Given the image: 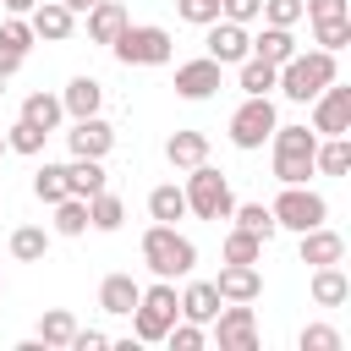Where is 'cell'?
Masks as SVG:
<instances>
[{"mask_svg": "<svg viewBox=\"0 0 351 351\" xmlns=\"http://www.w3.org/2000/svg\"><path fill=\"white\" fill-rule=\"evenodd\" d=\"M340 71H335V55L329 49H296L285 66H280V93L291 99V104H307V99H318L329 82H335Z\"/></svg>", "mask_w": 351, "mask_h": 351, "instance_id": "1", "label": "cell"}, {"mask_svg": "<svg viewBox=\"0 0 351 351\" xmlns=\"http://www.w3.org/2000/svg\"><path fill=\"white\" fill-rule=\"evenodd\" d=\"M143 263L154 269V280H176V274H192L197 269V247L176 230V225H148L143 230Z\"/></svg>", "mask_w": 351, "mask_h": 351, "instance_id": "2", "label": "cell"}, {"mask_svg": "<svg viewBox=\"0 0 351 351\" xmlns=\"http://www.w3.org/2000/svg\"><path fill=\"white\" fill-rule=\"evenodd\" d=\"M269 143H274V181H280V186H302L307 176H318V170H313L318 132H307V126H274Z\"/></svg>", "mask_w": 351, "mask_h": 351, "instance_id": "3", "label": "cell"}, {"mask_svg": "<svg viewBox=\"0 0 351 351\" xmlns=\"http://www.w3.org/2000/svg\"><path fill=\"white\" fill-rule=\"evenodd\" d=\"M132 318V340H165V329L181 318V296H176V280H154L137 307L126 313Z\"/></svg>", "mask_w": 351, "mask_h": 351, "instance_id": "4", "label": "cell"}, {"mask_svg": "<svg viewBox=\"0 0 351 351\" xmlns=\"http://www.w3.org/2000/svg\"><path fill=\"white\" fill-rule=\"evenodd\" d=\"M186 214H197V219H230V208H236V192H230V181L203 159V165H192L186 170Z\"/></svg>", "mask_w": 351, "mask_h": 351, "instance_id": "5", "label": "cell"}, {"mask_svg": "<svg viewBox=\"0 0 351 351\" xmlns=\"http://www.w3.org/2000/svg\"><path fill=\"white\" fill-rule=\"evenodd\" d=\"M110 49H115V60H121V66H165V60L176 55V38H170L165 27H154V22H143V27H132V22H126V27L115 33V44H110Z\"/></svg>", "mask_w": 351, "mask_h": 351, "instance_id": "6", "label": "cell"}, {"mask_svg": "<svg viewBox=\"0 0 351 351\" xmlns=\"http://www.w3.org/2000/svg\"><path fill=\"white\" fill-rule=\"evenodd\" d=\"M280 126V110H274V99L269 93H247L241 99V110L230 115V143L241 148V154H252V148H263L269 143V132Z\"/></svg>", "mask_w": 351, "mask_h": 351, "instance_id": "7", "label": "cell"}, {"mask_svg": "<svg viewBox=\"0 0 351 351\" xmlns=\"http://www.w3.org/2000/svg\"><path fill=\"white\" fill-rule=\"evenodd\" d=\"M269 214H274L280 230H296V236H302V230H313V225L329 219V203H324V192H313V186L302 181V186H285V192L269 203Z\"/></svg>", "mask_w": 351, "mask_h": 351, "instance_id": "8", "label": "cell"}, {"mask_svg": "<svg viewBox=\"0 0 351 351\" xmlns=\"http://www.w3.org/2000/svg\"><path fill=\"white\" fill-rule=\"evenodd\" d=\"M307 104H313V132H318V137H346V132H351V88H346L340 77H335L318 99H307Z\"/></svg>", "mask_w": 351, "mask_h": 351, "instance_id": "9", "label": "cell"}, {"mask_svg": "<svg viewBox=\"0 0 351 351\" xmlns=\"http://www.w3.org/2000/svg\"><path fill=\"white\" fill-rule=\"evenodd\" d=\"M214 340H219V351H258L252 307H247V302H219V313H214Z\"/></svg>", "mask_w": 351, "mask_h": 351, "instance_id": "10", "label": "cell"}, {"mask_svg": "<svg viewBox=\"0 0 351 351\" xmlns=\"http://www.w3.org/2000/svg\"><path fill=\"white\" fill-rule=\"evenodd\" d=\"M203 44H208V60H219V66H241L252 55V33L241 22H225V16L208 22V38Z\"/></svg>", "mask_w": 351, "mask_h": 351, "instance_id": "11", "label": "cell"}, {"mask_svg": "<svg viewBox=\"0 0 351 351\" xmlns=\"http://www.w3.org/2000/svg\"><path fill=\"white\" fill-rule=\"evenodd\" d=\"M66 148H71V159H104L115 148V132H110L104 115H77L71 132H66Z\"/></svg>", "mask_w": 351, "mask_h": 351, "instance_id": "12", "label": "cell"}, {"mask_svg": "<svg viewBox=\"0 0 351 351\" xmlns=\"http://www.w3.org/2000/svg\"><path fill=\"white\" fill-rule=\"evenodd\" d=\"M219 82H225V66H219V60H208V55H197V60H181V66H176V93H181V99H214V93H219Z\"/></svg>", "mask_w": 351, "mask_h": 351, "instance_id": "13", "label": "cell"}, {"mask_svg": "<svg viewBox=\"0 0 351 351\" xmlns=\"http://www.w3.org/2000/svg\"><path fill=\"white\" fill-rule=\"evenodd\" d=\"M27 27H33V38L66 44V38H71V27H77V11H66L60 0H38V5L27 11Z\"/></svg>", "mask_w": 351, "mask_h": 351, "instance_id": "14", "label": "cell"}, {"mask_svg": "<svg viewBox=\"0 0 351 351\" xmlns=\"http://www.w3.org/2000/svg\"><path fill=\"white\" fill-rule=\"evenodd\" d=\"M214 291H219V302H258L263 296V274H258V263H225Z\"/></svg>", "mask_w": 351, "mask_h": 351, "instance_id": "15", "label": "cell"}, {"mask_svg": "<svg viewBox=\"0 0 351 351\" xmlns=\"http://www.w3.org/2000/svg\"><path fill=\"white\" fill-rule=\"evenodd\" d=\"M346 258V236L340 230H329V225H313V230H302V263H340Z\"/></svg>", "mask_w": 351, "mask_h": 351, "instance_id": "16", "label": "cell"}, {"mask_svg": "<svg viewBox=\"0 0 351 351\" xmlns=\"http://www.w3.org/2000/svg\"><path fill=\"white\" fill-rule=\"evenodd\" d=\"M82 16H88V38H93V44H115V33L132 22L126 5H115V0H93Z\"/></svg>", "mask_w": 351, "mask_h": 351, "instance_id": "17", "label": "cell"}, {"mask_svg": "<svg viewBox=\"0 0 351 351\" xmlns=\"http://www.w3.org/2000/svg\"><path fill=\"white\" fill-rule=\"evenodd\" d=\"M99 104H104V82L99 77H71L66 82V93H60V110L77 121V115H99Z\"/></svg>", "mask_w": 351, "mask_h": 351, "instance_id": "18", "label": "cell"}, {"mask_svg": "<svg viewBox=\"0 0 351 351\" xmlns=\"http://www.w3.org/2000/svg\"><path fill=\"white\" fill-rule=\"evenodd\" d=\"M137 296H143V285H137L132 274H104V285H99V307L115 313V318H126V313L137 307Z\"/></svg>", "mask_w": 351, "mask_h": 351, "instance_id": "19", "label": "cell"}, {"mask_svg": "<svg viewBox=\"0 0 351 351\" xmlns=\"http://www.w3.org/2000/svg\"><path fill=\"white\" fill-rule=\"evenodd\" d=\"M104 186H110L104 159H71V165H66V192H71V197H93V192H104Z\"/></svg>", "mask_w": 351, "mask_h": 351, "instance_id": "20", "label": "cell"}, {"mask_svg": "<svg viewBox=\"0 0 351 351\" xmlns=\"http://www.w3.org/2000/svg\"><path fill=\"white\" fill-rule=\"evenodd\" d=\"M346 296H351L346 269H340V263H318V269H313V302H318V307H340Z\"/></svg>", "mask_w": 351, "mask_h": 351, "instance_id": "21", "label": "cell"}, {"mask_svg": "<svg viewBox=\"0 0 351 351\" xmlns=\"http://www.w3.org/2000/svg\"><path fill=\"white\" fill-rule=\"evenodd\" d=\"M214 313H219V291H214V280H192V285L181 291V318H192V324H214Z\"/></svg>", "mask_w": 351, "mask_h": 351, "instance_id": "22", "label": "cell"}, {"mask_svg": "<svg viewBox=\"0 0 351 351\" xmlns=\"http://www.w3.org/2000/svg\"><path fill=\"white\" fill-rule=\"evenodd\" d=\"M252 55H258V60H269V66H285V60L296 55V38H291V27H274V22H263V33L252 38Z\"/></svg>", "mask_w": 351, "mask_h": 351, "instance_id": "23", "label": "cell"}, {"mask_svg": "<svg viewBox=\"0 0 351 351\" xmlns=\"http://www.w3.org/2000/svg\"><path fill=\"white\" fill-rule=\"evenodd\" d=\"M165 159H170L176 170H192V165H203V159H208V137H203V132H170Z\"/></svg>", "mask_w": 351, "mask_h": 351, "instance_id": "24", "label": "cell"}, {"mask_svg": "<svg viewBox=\"0 0 351 351\" xmlns=\"http://www.w3.org/2000/svg\"><path fill=\"white\" fill-rule=\"evenodd\" d=\"M313 170H318V176H346V170H351V143H346V137H318Z\"/></svg>", "mask_w": 351, "mask_h": 351, "instance_id": "25", "label": "cell"}, {"mask_svg": "<svg viewBox=\"0 0 351 351\" xmlns=\"http://www.w3.org/2000/svg\"><path fill=\"white\" fill-rule=\"evenodd\" d=\"M88 225H93V230H121V225H126V203H121L110 186L93 192V197H88Z\"/></svg>", "mask_w": 351, "mask_h": 351, "instance_id": "26", "label": "cell"}, {"mask_svg": "<svg viewBox=\"0 0 351 351\" xmlns=\"http://www.w3.org/2000/svg\"><path fill=\"white\" fill-rule=\"evenodd\" d=\"M44 252H49V230L44 225H16L11 230V258L16 263H44Z\"/></svg>", "mask_w": 351, "mask_h": 351, "instance_id": "27", "label": "cell"}, {"mask_svg": "<svg viewBox=\"0 0 351 351\" xmlns=\"http://www.w3.org/2000/svg\"><path fill=\"white\" fill-rule=\"evenodd\" d=\"M60 115H66V110H60V99H55V93H27V99H22V121H27V126H38V132H55V126H60Z\"/></svg>", "mask_w": 351, "mask_h": 351, "instance_id": "28", "label": "cell"}, {"mask_svg": "<svg viewBox=\"0 0 351 351\" xmlns=\"http://www.w3.org/2000/svg\"><path fill=\"white\" fill-rule=\"evenodd\" d=\"M148 214H154L159 225H176V219L186 214V192H181L176 181H165V186H154V192H148Z\"/></svg>", "mask_w": 351, "mask_h": 351, "instance_id": "29", "label": "cell"}, {"mask_svg": "<svg viewBox=\"0 0 351 351\" xmlns=\"http://www.w3.org/2000/svg\"><path fill=\"white\" fill-rule=\"evenodd\" d=\"M71 335H77V318H71L66 307H49V313L38 318V340H44L49 351H66V346H71Z\"/></svg>", "mask_w": 351, "mask_h": 351, "instance_id": "30", "label": "cell"}, {"mask_svg": "<svg viewBox=\"0 0 351 351\" xmlns=\"http://www.w3.org/2000/svg\"><path fill=\"white\" fill-rule=\"evenodd\" d=\"M55 208V236H82L88 230V197H60V203H49Z\"/></svg>", "mask_w": 351, "mask_h": 351, "instance_id": "31", "label": "cell"}, {"mask_svg": "<svg viewBox=\"0 0 351 351\" xmlns=\"http://www.w3.org/2000/svg\"><path fill=\"white\" fill-rule=\"evenodd\" d=\"M230 219H236L241 230H252L258 241H269V236L280 230V225H274V214H269V203H236V208H230Z\"/></svg>", "mask_w": 351, "mask_h": 351, "instance_id": "32", "label": "cell"}, {"mask_svg": "<svg viewBox=\"0 0 351 351\" xmlns=\"http://www.w3.org/2000/svg\"><path fill=\"white\" fill-rule=\"evenodd\" d=\"M274 82H280V66H269L258 55L241 60V93H274Z\"/></svg>", "mask_w": 351, "mask_h": 351, "instance_id": "33", "label": "cell"}, {"mask_svg": "<svg viewBox=\"0 0 351 351\" xmlns=\"http://www.w3.org/2000/svg\"><path fill=\"white\" fill-rule=\"evenodd\" d=\"M313 38H318V49L340 55V49L351 44V16H324V22H313Z\"/></svg>", "mask_w": 351, "mask_h": 351, "instance_id": "34", "label": "cell"}, {"mask_svg": "<svg viewBox=\"0 0 351 351\" xmlns=\"http://www.w3.org/2000/svg\"><path fill=\"white\" fill-rule=\"evenodd\" d=\"M33 197L38 203H60L66 197V165H38L33 170Z\"/></svg>", "mask_w": 351, "mask_h": 351, "instance_id": "35", "label": "cell"}, {"mask_svg": "<svg viewBox=\"0 0 351 351\" xmlns=\"http://www.w3.org/2000/svg\"><path fill=\"white\" fill-rule=\"evenodd\" d=\"M258 258H263V241H258L252 230L236 225V230L225 236V263H258Z\"/></svg>", "mask_w": 351, "mask_h": 351, "instance_id": "36", "label": "cell"}, {"mask_svg": "<svg viewBox=\"0 0 351 351\" xmlns=\"http://www.w3.org/2000/svg\"><path fill=\"white\" fill-rule=\"evenodd\" d=\"M44 137H49V132H38V126L16 121V126L5 132V148H11V154H27V159H33V154H44Z\"/></svg>", "mask_w": 351, "mask_h": 351, "instance_id": "37", "label": "cell"}, {"mask_svg": "<svg viewBox=\"0 0 351 351\" xmlns=\"http://www.w3.org/2000/svg\"><path fill=\"white\" fill-rule=\"evenodd\" d=\"M296 346H302V351H340L346 340H340V329H329V324H307V329L296 335Z\"/></svg>", "mask_w": 351, "mask_h": 351, "instance_id": "38", "label": "cell"}, {"mask_svg": "<svg viewBox=\"0 0 351 351\" xmlns=\"http://www.w3.org/2000/svg\"><path fill=\"white\" fill-rule=\"evenodd\" d=\"M0 49H16V55L33 49V27H27V16H5V22H0Z\"/></svg>", "mask_w": 351, "mask_h": 351, "instance_id": "39", "label": "cell"}, {"mask_svg": "<svg viewBox=\"0 0 351 351\" xmlns=\"http://www.w3.org/2000/svg\"><path fill=\"white\" fill-rule=\"evenodd\" d=\"M165 340H170L176 351H203V340H208V335H203V324L181 318V324H170V329H165Z\"/></svg>", "mask_w": 351, "mask_h": 351, "instance_id": "40", "label": "cell"}, {"mask_svg": "<svg viewBox=\"0 0 351 351\" xmlns=\"http://www.w3.org/2000/svg\"><path fill=\"white\" fill-rule=\"evenodd\" d=\"M258 16L274 22V27H296V22H302V0H263Z\"/></svg>", "mask_w": 351, "mask_h": 351, "instance_id": "41", "label": "cell"}, {"mask_svg": "<svg viewBox=\"0 0 351 351\" xmlns=\"http://www.w3.org/2000/svg\"><path fill=\"white\" fill-rule=\"evenodd\" d=\"M176 16L192 22V27H208L219 16V0H176Z\"/></svg>", "mask_w": 351, "mask_h": 351, "instance_id": "42", "label": "cell"}, {"mask_svg": "<svg viewBox=\"0 0 351 351\" xmlns=\"http://www.w3.org/2000/svg\"><path fill=\"white\" fill-rule=\"evenodd\" d=\"M258 11H263V0H219V16L225 22H241V27L258 22Z\"/></svg>", "mask_w": 351, "mask_h": 351, "instance_id": "43", "label": "cell"}, {"mask_svg": "<svg viewBox=\"0 0 351 351\" xmlns=\"http://www.w3.org/2000/svg\"><path fill=\"white\" fill-rule=\"evenodd\" d=\"M104 346H110V335H104V329H82V324H77V335H71V346H66V351H104Z\"/></svg>", "mask_w": 351, "mask_h": 351, "instance_id": "44", "label": "cell"}, {"mask_svg": "<svg viewBox=\"0 0 351 351\" xmlns=\"http://www.w3.org/2000/svg\"><path fill=\"white\" fill-rule=\"evenodd\" d=\"M302 16L324 22V16H351V11H346V0H302Z\"/></svg>", "mask_w": 351, "mask_h": 351, "instance_id": "45", "label": "cell"}, {"mask_svg": "<svg viewBox=\"0 0 351 351\" xmlns=\"http://www.w3.org/2000/svg\"><path fill=\"white\" fill-rule=\"evenodd\" d=\"M22 60H27V55H16V49H0V71H5V77H16V71H22Z\"/></svg>", "mask_w": 351, "mask_h": 351, "instance_id": "46", "label": "cell"}, {"mask_svg": "<svg viewBox=\"0 0 351 351\" xmlns=\"http://www.w3.org/2000/svg\"><path fill=\"white\" fill-rule=\"evenodd\" d=\"M0 5H5V16H27L38 0H0Z\"/></svg>", "mask_w": 351, "mask_h": 351, "instance_id": "47", "label": "cell"}, {"mask_svg": "<svg viewBox=\"0 0 351 351\" xmlns=\"http://www.w3.org/2000/svg\"><path fill=\"white\" fill-rule=\"evenodd\" d=\"M60 5H66V11H77V16H82V11H88V5H93V0H60Z\"/></svg>", "mask_w": 351, "mask_h": 351, "instance_id": "48", "label": "cell"}, {"mask_svg": "<svg viewBox=\"0 0 351 351\" xmlns=\"http://www.w3.org/2000/svg\"><path fill=\"white\" fill-rule=\"evenodd\" d=\"M0 154H5V132H0Z\"/></svg>", "mask_w": 351, "mask_h": 351, "instance_id": "49", "label": "cell"}, {"mask_svg": "<svg viewBox=\"0 0 351 351\" xmlns=\"http://www.w3.org/2000/svg\"><path fill=\"white\" fill-rule=\"evenodd\" d=\"M0 93H5V71H0Z\"/></svg>", "mask_w": 351, "mask_h": 351, "instance_id": "50", "label": "cell"}, {"mask_svg": "<svg viewBox=\"0 0 351 351\" xmlns=\"http://www.w3.org/2000/svg\"><path fill=\"white\" fill-rule=\"evenodd\" d=\"M0 296H5V280H0Z\"/></svg>", "mask_w": 351, "mask_h": 351, "instance_id": "51", "label": "cell"}]
</instances>
